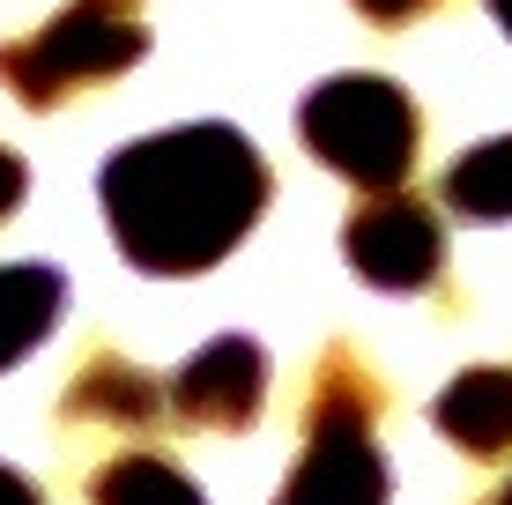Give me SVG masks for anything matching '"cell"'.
I'll return each mask as SVG.
<instances>
[{
  "label": "cell",
  "instance_id": "4",
  "mask_svg": "<svg viewBox=\"0 0 512 505\" xmlns=\"http://www.w3.org/2000/svg\"><path fill=\"white\" fill-rule=\"evenodd\" d=\"M141 52H149V30H141L134 0H67L52 23L30 30V38L0 45V82H8L15 104L52 112V104L127 75Z\"/></svg>",
  "mask_w": 512,
  "mask_h": 505
},
{
  "label": "cell",
  "instance_id": "15",
  "mask_svg": "<svg viewBox=\"0 0 512 505\" xmlns=\"http://www.w3.org/2000/svg\"><path fill=\"white\" fill-rule=\"evenodd\" d=\"M490 15L505 23V38H512V0H490Z\"/></svg>",
  "mask_w": 512,
  "mask_h": 505
},
{
  "label": "cell",
  "instance_id": "8",
  "mask_svg": "<svg viewBox=\"0 0 512 505\" xmlns=\"http://www.w3.org/2000/svg\"><path fill=\"white\" fill-rule=\"evenodd\" d=\"M431 424L461 446L468 461H505L512 454V364H475L431 402Z\"/></svg>",
  "mask_w": 512,
  "mask_h": 505
},
{
  "label": "cell",
  "instance_id": "16",
  "mask_svg": "<svg viewBox=\"0 0 512 505\" xmlns=\"http://www.w3.org/2000/svg\"><path fill=\"white\" fill-rule=\"evenodd\" d=\"M498 505H512V483H505V491H498Z\"/></svg>",
  "mask_w": 512,
  "mask_h": 505
},
{
  "label": "cell",
  "instance_id": "7",
  "mask_svg": "<svg viewBox=\"0 0 512 505\" xmlns=\"http://www.w3.org/2000/svg\"><path fill=\"white\" fill-rule=\"evenodd\" d=\"M60 416L67 424H104V431H156L164 424V379L112 350H90L60 394Z\"/></svg>",
  "mask_w": 512,
  "mask_h": 505
},
{
  "label": "cell",
  "instance_id": "10",
  "mask_svg": "<svg viewBox=\"0 0 512 505\" xmlns=\"http://www.w3.org/2000/svg\"><path fill=\"white\" fill-rule=\"evenodd\" d=\"M438 201H446L461 223H505L512 216V134L453 156L446 179H438Z\"/></svg>",
  "mask_w": 512,
  "mask_h": 505
},
{
  "label": "cell",
  "instance_id": "2",
  "mask_svg": "<svg viewBox=\"0 0 512 505\" xmlns=\"http://www.w3.org/2000/svg\"><path fill=\"white\" fill-rule=\"evenodd\" d=\"M379 379L349 342H334L312 372L305 402V454L275 505H386V454H379Z\"/></svg>",
  "mask_w": 512,
  "mask_h": 505
},
{
  "label": "cell",
  "instance_id": "14",
  "mask_svg": "<svg viewBox=\"0 0 512 505\" xmlns=\"http://www.w3.org/2000/svg\"><path fill=\"white\" fill-rule=\"evenodd\" d=\"M0 505H45V498H38V483H30V476H15V468L0 461Z\"/></svg>",
  "mask_w": 512,
  "mask_h": 505
},
{
  "label": "cell",
  "instance_id": "11",
  "mask_svg": "<svg viewBox=\"0 0 512 505\" xmlns=\"http://www.w3.org/2000/svg\"><path fill=\"white\" fill-rule=\"evenodd\" d=\"M90 505H201V491L164 454H112L90 476Z\"/></svg>",
  "mask_w": 512,
  "mask_h": 505
},
{
  "label": "cell",
  "instance_id": "1",
  "mask_svg": "<svg viewBox=\"0 0 512 505\" xmlns=\"http://www.w3.org/2000/svg\"><path fill=\"white\" fill-rule=\"evenodd\" d=\"M275 179L260 149L223 119L141 134L97 171V208L112 246L141 275H208L260 223Z\"/></svg>",
  "mask_w": 512,
  "mask_h": 505
},
{
  "label": "cell",
  "instance_id": "9",
  "mask_svg": "<svg viewBox=\"0 0 512 505\" xmlns=\"http://www.w3.org/2000/svg\"><path fill=\"white\" fill-rule=\"evenodd\" d=\"M60 305H67V275L60 268H45V260L0 268V372L23 364L52 327H60Z\"/></svg>",
  "mask_w": 512,
  "mask_h": 505
},
{
  "label": "cell",
  "instance_id": "12",
  "mask_svg": "<svg viewBox=\"0 0 512 505\" xmlns=\"http://www.w3.org/2000/svg\"><path fill=\"white\" fill-rule=\"evenodd\" d=\"M349 8H357L364 23H386V30H401V23H416V15H431L438 0H349Z\"/></svg>",
  "mask_w": 512,
  "mask_h": 505
},
{
  "label": "cell",
  "instance_id": "3",
  "mask_svg": "<svg viewBox=\"0 0 512 505\" xmlns=\"http://www.w3.org/2000/svg\"><path fill=\"white\" fill-rule=\"evenodd\" d=\"M297 134L327 171H342L364 194H401L423 142V119L401 82L386 75H334L297 104Z\"/></svg>",
  "mask_w": 512,
  "mask_h": 505
},
{
  "label": "cell",
  "instance_id": "6",
  "mask_svg": "<svg viewBox=\"0 0 512 505\" xmlns=\"http://www.w3.org/2000/svg\"><path fill=\"white\" fill-rule=\"evenodd\" d=\"M260 402H268V350L245 335H216L171 379V409L201 431H245L260 416Z\"/></svg>",
  "mask_w": 512,
  "mask_h": 505
},
{
  "label": "cell",
  "instance_id": "13",
  "mask_svg": "<svg viewBox=\"0 0 512 505\" xmlns=\"http://www.w3.org/2000/svg\"><path fill=\"white\" fill-rule=\"evenodd\" d=\"M23 194H30V171H23V156L15 149H0V223L23 208Z\"/></svg>",
  "mask_w": 512,
  "mask_h": 505
},
{
  "label": "cell",
  "instance_id": "5",
  "mask_svg": "<svg viewBox=\"0 0 512 505\" xmlns=\"http://www.w3.org/2000/svg\"><path fill=\"white\" fill-rule=\"evenodd\" d=\"M342 260L372 290H431L446 275V223L409 186L401 194H372L342 223Z\"/></svg>",
  "mask_w": 512,
  "mask_h": 505
}]
</instances>
